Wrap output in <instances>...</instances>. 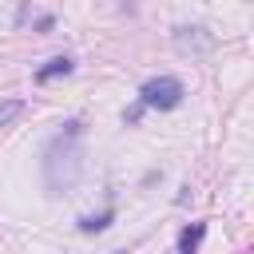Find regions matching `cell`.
I'll use <instances>...</instances> for the list:
<instances>
[{
	"label": "cell",
	"mask_w": 254,
	"mask_h": 254,
	"mask_svg": "<svg viewBox=\"0 0 254 254\" xmlns=\"http://www.w3.org/2000/svg\"><path fill=\"white\" fill-rule=\"evenodd\" d=\"M79 135H83V123L71 119V123H64V131L48 143V151H44V183H48V194H67V190L79 183V175H83Z\"/></svg>",
	"instance_id": "obj_1"
},
{
	"label": "cell",
	"mask_w": 254,
	"mask_h": 254,
	"mask_svg": "<svg viewBox=\"0 0 254 254\" xmlns=\"http://www.w3.org/2000/svg\"><path fill=\"white\" fill-rule=\"evenodd\" d=\"M24 111H28V103H24V99H4V103H0V127H12Z\"/></svg>",
	"instance_id": "obj_7"
},
{
	"label": "cell",
	"mask_w": 254,
	"mask_h": 254,
	"mask_svg": "<svg viewBox=\"0 0 254 254\" xmlns=\"http://www.w3.org/2000/svg\"><path fill=\"white\" fill-rule=\"evenodd\" d=\"M202 234H206V222L187 226V230L179 234V250H183V254H194V250H198V242H202Z\"/></svg>",
	"instance_id": "obj_5"
},
{
	"label": "cell",
	"mask_w": 254,
	"mask_h": 254,
	"mask_svg": "<svg viewBox=\"0 0 254 254\" xmlns=\"http://www.w3.org/2000/svg\"><path fill=\"white\" fill-rule=\"evenodd\" d=\"M175 52L179 56H190V60L210 56L214 52V36L202 24H183V28H175Z\"/></svg>",
	"instance_id": "obj_3"
},
{
	"label": "cell",
	"mask_w": 254,
	"mask_h": 254,
	"mask_svg": "<svg viewBox=\"0 0 254 254\" xmlns=\"http://www.w3.org/2000/svg\"><path fill=\"white\" fill-rule=\"evenodd\" d=\"M71 67H75V64H71V56H52V60L36 71V83H52L56 75H71Z\"/></svg>",
	"instance_id": "obj_4"
},
{
	"label": "cell",
	"mask_w": 254,
	"mask_h": 254,
	"mask_svg": "<svg viewBox=\"0 0 254 254\" xmlns=\"http://www.w3.org/2000/svg\"><path fill=\"white\" fill-rule=\"evenodd\" d=\"M183 95H187V87H183V79H175V75H155V79H147V83L139 87V103H143L147 111H171V107L183 103Z\"/></svg>",
	"instance_id": "obj_2"
},
{
	"label": "cell",
	"mask_w": 254,
	"mask_h": 254,
	"mask_svg": "<svg viewBox=\"0 0 254 254\" xmlns=\"http://www.w3.org/2000/svg\"><path fill=\"white\" fill-rule=\"evenodd\" d=\"M115 222V210H103V214H87V218H79V230L83 234H95V230H107Z\"/></svg>",
	"instance_id": "obj_6"
},
{
	"label": "cell",
	"mask_w": 254,
	"mask_h": 254,
	"mask_svg": "<svg viewBox=\"0 0 254 254\" xmlns=\"http://www.w3.org/2000/svg\"><path fill=\"white\" fill-rule=\"evenodd\" d=\"M52 24H56L52 16H40V20H36V28H40V32H52Z\"/></svg>",
	"instance_id": "obj_8"
}]
</instances>
